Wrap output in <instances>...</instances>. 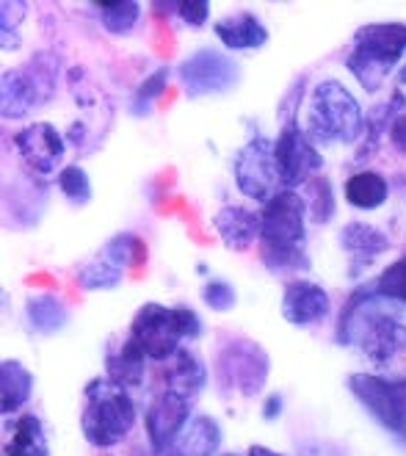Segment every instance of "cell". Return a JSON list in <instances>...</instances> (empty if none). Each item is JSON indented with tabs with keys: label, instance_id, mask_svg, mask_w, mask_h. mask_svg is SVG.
<instances>
[{
	"label": "cell",
	"instance_id": "cell-1",
	"mask_svg": "<svg viewBox=\"0 0 406 456\" xmlns=\"http://www.w3.org/2000/svg\"><path fill=\"white\" fill-rule=\"evenodd\" d=\"M401 305L378 297L376 285L351 293L337 321V343L354 346L373 368H393L406 357V321Z\"/></svg>",
	"mask_w": 406,
	"mask_h": 456
},
{
	"label": "cell",
	"instance_id": "cell-2",
	"mask_svg": "<svg viewBox=\"0 0 406 456\" xmlns=\"http://www.w3.org/2000/svg\"><path fill=\"white\" fill-rule=\"evenodd\" d=\"M260 260L271 274H299L310 268L307 202L299 191H280L260 210Z\"/></svg>",
	"mask_w": 406,
	"mask_h": 456
},
{
	"label": "cell",
	"instance_id": "cell-3",
	"mask_svg": "<svg viewBox=\"0 0 406 456\" xmlns=\"http://www.w3.org/2000/svg\"><path fill=\"white\" fill-rule=\"evenodd\" d=\"M307 136L315 147H351L365 136V111L337 77H321L307 97Z\"/></svg>",
	"mask_w": 406,
	"mask_h": 456
},
{
	"label": "cell",
	"instance_id": "cell-4",
	"mask_svg": "<svg viewBox=\"0 0 406 456\" xmlns=\"http://www.w3.org/2000/svg\"><path fill=\"white\" fill-rule=\"evenodd\" d=\"M406 61V22H368L357 28L351 50L345 53V69L354 75L360 89L376 94L387 77Z\"/></svg>",
	"mask_w": 406,
	"mask_h": 456
},
{
	"label": "cell",
	"instance_id": "cell-5",
	"mask_svg": "<svg viewBox=\"0 0 406 456\" xmlns=\"http://www.w3.org/2000/svg\"><path fill=\"white\" fill-rule=\"evenodd\" d=\"M135 418V401L130 390L119 387L108 377L92 379L84 387V412H80V432L86 443L94 448H114L127 440L133 432Z\"/></svg>",
	"mask_w": 406,
	"mask_h": 456
},
{
	"label": "cell",
	"instance_id": "cell-6",
	"mask_svg": "<svg viewBox=\"0 0 406 456\" xmlns=\"http://www.w3.org/2000/svg\"><path fill=\"white\" fill-rule=\"evenodd\" d=\"M59 56L37 53L28 64L4 72L0 80V114L4 119H22L56 94L59 84Z\"/></svg>",
	"mask_w": 406,
	"mask_h": 456
},
{
	"label": "cell",
	"instance_id": "cell-7",
	"mask_svg": "<svg viewBox=\"0 0 406 456\" xmlns=\"http://www.w3.org/2000/svg\"><path fill=\"white\" fill-rule=\"evenodd\" d=\"M213 373L222 390L252 398L260 395L268 382L271 357L260 343L247 338H232L222 343V348L215 352Z\"/></svg>",
	"mask_w": 406,
	"mask_h": 456
},
{
	"label": "cell",
	"instance_id": "cell-8",
	"mask_svg": "<svg viewBox=\"0 0 406 456\" xmlns=\"http://www.w3.org/2000/svg\"><path fill=\"white\" fill-rule=\"evenodd\" d=\"M177 80L188 100H202V97H219L238 86L240 67L235 59L215 47H199L180 61Z\"/></svg>",
	"mask_w": 406,
	"mask_h": 456
},
{
	"label": "cell",
	"instance_id": "cell-9",
	"mask_svg": "<svg viewBox=\"0 0 406 456\" xmlns=\"http://www.w3.org/2000/svg\"><path fill=\"white\" fill-rule=\"evenodd\" d=\"M232 177L238 191L252 202L265 205L280 191H285L274 160V142L257 133L243 147H238V152L232 155Z\"/></svg>",
	"mask_w": 406,
	"mask_h": 456
},
{
	"label": "cell",
	"instance_id": "cell-10",
	"mask_svg": "<svg viewBox=\"0 0 406 456\" xmlns=\"http://www.w3.org/2000/svg\"><path fill=\"white\" fill-rule=\"evenodd\" d=\"M274 160L280 183L285 191H296L307 185L313 177L323 175V155L315 147V142L307 136L304 125L299 119H285L277 139H274Z\"/></svg>",
	"mask_w": 406,
	"mask_h": 456
},
{
	"label": "cell",
	"instance_id": "cell-11",
	"mask_svg": "<svg viewBox=\"0 0 406 456\" xmlns=\"http://www.w3.org/2000/svg\"><path fill=\"white\" fill-rule=\"evenodd\" d=\"M127 335L142 346V352L152 362H169L185 340L177 321V307H166L158 302H147L135 310Z\"/></svg>",
	"mask_w": 406,
	"mask_h": 456
},
{
	"label": "cell",
	"instance_id": "cell-12",
	"mask_svg": "<svg viewBox=\"0 0 406 456\" xmlns=\"http://www.w3.org/2000/svg\"><path fill=\"white\" fill-rule=\"evenodd\" d=\"M194 401L185 398L175 390H160L144 412V428H147V443L155 453H169L180 432L188 426L194 415Z\"/></svg>",
	"mask_w": 406,
	"mask_h": 456
},
{
	"label": "cell",
	"instance_id": "cell-13",
	"mask_svg": "<svg viewBox=\"0 0 406 456\" xmlns=\"http://www.w3.org/2000/svg\"><path fill=\"white\" fill-rule=\"evenodd\" d=\"M14 150L25 169L47 177L61 167L64 152H67V139L56 125L31 122L14 133Z\"/></svg>",
	"mask_w": 406,
	"mask_h": 456
},
{
	"label": "cell",
	"instance_id": "cell-14",
	"mask_svg": "<svg viewBox=\"0 0 406 456\" xmlns=\"http://www.w3.org/2000/svg\"><path fill=\"white\" fill-rule=\"evenodd\" d=\"M351 395L357 398V404L385 428V432L395 435L398 432V393H395V379L378 377V373L357 370L348 373L345 379Z\"/></svg>",
	"mask_w": 406,
	"mask_h": 456
},
{
	"label": "cell",
	"instance_id": "cell-15",
	"mask_svg": "<svg viewBox=\"0 0 406 456\" xmlns=\"http://www.w3.org/2000/svg\"><path fill=\"white\" fill-rule=\"evenodd\" d=\"M332 313L329 290L313 280H290L282 290V318L290 327H318Z\"/></svg>",
	"mask_w": 406,
	"mask_h": 456
},
{
	"label": "cell",
	"instance_id": "cell-16",
	"mask_svg": "<svg viewBox=\"0 0 406 456\" xmlns=\"http://www.w3.org/2000/svg\"><path fill=\"white\" fill-rule=\"evenodd\" d=\"M337 244L351 260V265H348L351 277H360L370 263H376L378 255H385L393 247V240L382 227H376V224L348 222L337 232Z\"/></svg>",
	"mask_w": 406,
	"mask_h": 456
},
{
	"label": "cell",
	"instance_id": "cell-17",
	"mask_svg": "<svg viewBox=\"0 0 406 456\" xmlns=\"http://www.w3.org/2000/svg\"><path fill=\"white\" fill-rule=\"evenodd\" d=\"M213 227L219 232L222 244L232 252H247L255 244H260L263 232V216L260 210L243 208V205H224L215 210Z\"/></svg>",
	"mask_w": 406,
	"mask_h": 456
},
{
	"label": "cell",
	"instance_id": "cell-18",
	"mask_svg": "<svg viewBox=\"0 0 406 456\" xmlns=\"http://www.w3.org/2000/svg\"><path fill=\"white\" fill-rule=\"evenodd\" d=\"M213 37L227 50H260L268 45V28L255 12H232L213 22Z\"/></svg>",
	"mask_w": 406,
	"mask_h": 456
},
{
	"label": "cell",
	"instance_id": "cell-19",
	"mask_svg": "<svg viewBox=\"0 0 406 456\" xmlns=\"http://www.w3.org/2000/svg\"><path fill=\"white\" fill-rule=\"evenodd\" d=\"M147 362L150 357L142 352V346L135 343L130 335L105 352V370H108V379L117 382L125 390H135L144 385L147 377Z\"/></svg>",
	"mask_w": 406,
	"mask_h": 456
},
{
	"label": "cell",
	"instance_id": "cell-20",
	"mask_svg": "<svg viewBox=\"0 0 406 456\" xmlns=\"http://www.w3.org/2000/svg\"><path fill=\"white\" fill-rule=\"evenodd\" d=\"M222 426L210 415H194L188 426L180 432L169 456H215L222 448Z\"/></svg>",
	"mask_w": 406,
	"mask_h": 456
},
{
	"label": "cell",
	"instance_id": "cell-21",
	"mask_svg": "<svg viewBox=\"0 0 406 456\" xmlns=\"http://www.w3.org/2000/svg\"><path fill=\"white\" fill-rule=\"evenodd\" d=\"M34 373L22 360L0 362V412L4 418H14L34 395Z\"/></svg>",
	"mask_w": 406,
	"mask_h": 456
},
{
	"label": "cell",
	"instance_id": "cell-22",
	"mask_svg": "<svg viewBox=\"0 0 406 456\" xmlns=\"http://www.w3.org/2000/svg\"><path fill=\"white\" fill-rule=\"evenodd\" d=\"M343 200L354 210H378L385 208L390 200V183L385 175L373 169H360L343 183Z\"/></svg>",
	"mask_w": 406,
	"mask_h": 456
},
{
	"label": "cell",
	"instance_id": "cell-23",
	"mask_svg": "<svg viewBox=\"0 0 406 456\" xmlns=\"http://www.w3.org/2000/svg\"><path fill=\"white\" fill-rule=\"evenodd\" d=\"M207 385V368L199 360V354L194 348H180V352L169 360L166 368V387L185 395V398H197Z\"/></svg>",
	"mask_w": 406,
	"mask_h": 456
},
{
	"label": "cell",
	"instance_id": "cell-24",
	"mask_svg": "<svg viewBox=\"0 0 406 456\" xmlns=\"http://www.w3.org/2000/svg\"><path fill=\"white\" fill-rule=\"evenodd\" d=\"M25 324L37 335H56L69 324V307L56 293H34L25 299Z\"/></svg>",
	"mask_w": 406,
	"mask_h": 456
},
{
	"label": "cell",
	"instance_id": "cell-25",
	"mask_svg": "<svg viewBox=\"0 0 406 456\" xmlns=\"http://www.w3.org/2000/svg\"><path fill=\"white\" fill-rule=\"evenodd\" d=\"M6 428L12 437L4 445V456H50L45 423L34 412L14 415Z\"/></svg>",
	"mask_w": 406,
	"mask_h": 456
},
{
	"label": "cell",
	"instance_id": "cell-26",
	"mask_svg": "<svg viewBox=\"0 0 406 456\" xmlns=\"http://www.w3.org/2000/svg\"><path fill=\"white\" fill-rule=\"evenodd\" d=\"M100 25L114 37H127L142 20V4L135 0H100L94 4Z\"/></svg>",
	"mask_w": 406,
	"mask_h": 456
},
{
	"label": "cell",
	"instance_id": "cell-27",
	"mask_svg": "<svg viewBox=\"0 0 406 456\" xmlns=\"http://www.w3.org/2000/svg\"><path fill=\"white\" fill-rule=\"evenodd\" d=\"M100 257L127 272V268H139L147 263V244L135 232H117L111 240H105Z\"/></svg>",
	"mask_w": 406,
	"mask_h": 456
},
{
	"label": "cell",
	"instance_id": "cell-28",
	"mask_svg": "<svg viewBox=\"0 0 406 456\" xmlns=\"http://www.w3.org/2000/svg\"><path fill=\"white\" fill-rule=\"evenodd\" d=\"M307 185H310V197H304V202H307V216H310L313 224L327 227L335 219V213H337L335 185H332V180L327 175L313 177Z\"/></svg>",
	"mask_w": 406,
	"mask_h": 456
},
{
	"label": "cell",
	"instance_id": "cell-29",
	"mask_svg": "<svg viewBox=\"0 0 406 456\" xmlns=\"http://www.w3.org/2000/svg\"><path fill=\"white\" fill-rule=\"evenodd\" d=\"M75 282H77V288H84L89 293H94V290H114V288H119L125 282V272H122V268H117V265H111L108 260L97 257V260H92V263L77 268Z\"/></svg>",
	"mask_w": 406,
	"mask_h": 456
},
{
	"label": "cell",
	"instance_id": "cell-30",
	"mask_svg": "<svg viewBox=\"0 0 406 456\" xmlns=\"http://www.w3.org/2000/svg\"><path fill=\"white\" fill-rule=\"evenodd\" d=\"M59 183V191L64 194V200L75 208H84L92 202V177L89 172L80 167V164H72V167H64L56 177Z\"/></svg>",
	"mask_w": 406,
	"mask_h": 456
},
{
	"label": "cell",
	"instance_id": "cell-31",
	"mask_svg": "<svg viewBox=\"0 0 406 456\" xmlns=\"http://www.w3.org/2000/svg\"><path fill=\"white\" fill-rule=\"evenodd\" d=\"M169 75H172L169 67H158L155 72H150V75L142 80V86L135 89L133 105H130V111H133L135 117H150V114H152L155 100L169 89Z\"/></svg>",
	"mask_w": 406,
	"mask_h": 456
},
{
	"label": "cell",
	"instance_id": "cell-32",
	"mask_svg": "<svg viewBox=\"0 0 406 456\" xmlns=\"http://www.w3.org/2000/svg\"><path fill=\"white\" fill-rule=\"evenodd\" d=\"M25 12H28V4H22V0H4L0 4V45L6 53H14L22 45L20 22L25 20Z\"/></svg>",
	"mask_w": 406,
	"mask_h": 456
},
{
	"label": "cell",
	"instance_id": "cell-33",
	"mask_svg": "<svg viewBox=\"0 0 406 456\" xmlns=\"http://www.w3.org/2000/svg\"><path fill=\"white\" fill-rule=\"evenodd\" d=\"M376 293L395 305H406V255L393 260L382 274L373 280Z\"/></svg>",
	"mask_w": 406,
	"mask_h": 456
},
{
	"label": "cell",
	"instance_id": "cell-34",
	"mask_svg": "<svg viewBox=\"0 0 406 456\" xmlns=\"http://www.w3.org/2000/svg\"><path fill=\"white\" fill-rule=\"evenodd\" d=\"M202 302L213 313H230L238 305V290L222 277H207L202 285Z\"/></svg>",
	"mask_w": 406,
	"mask_h": 456
},
{
	"label": "cell",
	"instance_id": "cell-35",
	"mask_svg": "<svg viewBox=\"0 0 406 456\" xmlns=\"http://www.w3.org/2000/svg\"><path fill=\"white\" fill-rule=\"evenodd\" d=\"M177 17L191 28H202L210 22V4L207 0H183L177 4Z\"/></svg>",
	"mask_w": 406,
	"mask_h": 456
},
{
	"label": "cell",
	"instance_id": "cell-36",
	"mask_svg": "<svg viewBox=\"0 0 406 456\" xmlns=\"http://www.w3.org/2000/svg\"><path fill=\"white\" fill-rule=\"evenodd\" d=\"M177 321H180V330H183V338H185V340H197V338L205 332L202 318H199V313H197L194 307L180 305V307H177Z\"/></svg>",
	"mask_w": 406,
	"mask_h": 456
},
{
	"label": "cell",
	"instance_id": "cell-37",
	"mask_svg": "<svg viewBox=\"0 0 406 456\" xmlns=\"http://www.w3.org/2000/svg\"><path fill=\"white\" fill-rule=\"evenodd\" d=\"M387 142L398 155H406V111L393 119V125L387 130Z\"/></svg>",
	"mask_w": 406,
	"mask_h": 456
},
{
	"label": "cell",
	"instance_id": "cell-38",
	"mask_svg": "<svg viewBox=\"0 0 406 456\" xmlns=\"http://www.w3.org/2000/svg\"><path fill=\"white\" fill-rule=\"evenodd\" d=\"M282 412H285V395L282 393H271L265 398V404H263V420L274 423V420L282 418Z\"/></svg>",
	"mask_w": 406,
	"mask_h": 456
},
{
	"label": "cell",
	"instance_id": "cell-39",
	"mask_svg": "<svg viewBox=\"0 0 406 456\" xmlns=\"http://www.w3.org/2000/svg\"><path fill=\"white\" fill-rule=\"evenodd\" d=\"M395 393H398V432H395V437H401L406 443V379H395Z\"/></svg>",
	"mask_w": 406,
	"mask_h": 456
},
{
	"label": "cell",
	"instance_id": "cell-40",
	"mask_svg": "<svg viewBox=\"0 0 406 456\" xmlns=\"http://www.w3.org/2000/svg\"><path fill=\"white\" fill-rule=\"evenodd\" d=\"M247 456H285V453L271 451V448H265V445H252V448L247 451Z\"/></svg>",
	"mask_w": 406,
	"mask_h": 456
},
{
	"label": "cell",
	"instance_id": "cell-41",
	"mask_svg": "<svg viewBox=\"0 0 406 456\" xmlns=\"http://www.w3.org/2000/svg\"><path fill=\"white\" fill-rule=\"evenodd\" d=\"M398 86L401 89H406V61L401 64V69H398Z\"/></svg>",
	"mask_w": 406,
	"mask_h": 456
}]
</instances>
